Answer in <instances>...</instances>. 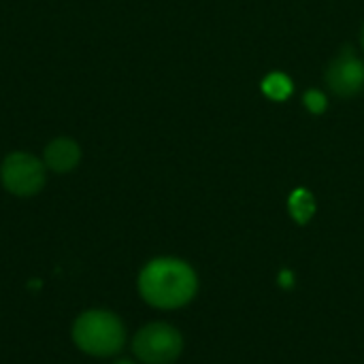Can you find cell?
<instances>
[{
    "instance_id": "6da1fadb",
    "label": "cell",
    "mask_w": 364,
    "mask_h": 364,
    "mask_svg": "<svg viewBox=\"0 0 364 364\" xmlns=\"http://www.w3.org/2000/svg\"><path fill=\"white\" fill-rule=\"evenodd\" d=\"M196 290L194 269L179 258H156L139 275V292L156 309H179L196 296Z\"/></svg>"
},
{
    "instance_id": "7a4b0ae2",
    "label": "cell",
    "mask_w": 364,
    "mask_h": 364,
    "mask_svg": "<svg viewBox=\"0 0 364 364\" xmlns=\"http://www.w3.org/2000/svg\"><path fill=\"white\" fill-rule=\"evenodd\" d=\"M73 341L83 354L107 358L124 348L126 331L115 314L105 309H90L75 320Z\"/></svg>"
},
{
    "instance_id": "3957f363",
    "label": "cell",
    "mask_w": 364,
    "mask_h": 364,
    "mask_svg": "<svg viewBox=\"0 0 364 364\" xmlns=\"http://www.w3.org/2000/svg\"><path fill=\"white\" fill-rule=\"evenodd\" d=\"M183 350L179 331L166 322H154L143 326L132 339L134 356L145 364H173Z\"/></svg>"
},
{
    "instance_id": "277c9868",
    "label": "cell",
    "mask_w": 364,
    "mask_h": 364,
    "mask_svg": "<svg viewBox=\"0 0 364 364\" xmlns=\"http://www.w3.org/2000/svg\"><path fill=\"white\" fill-rule=\"evenodd\" d=\"M0 179L6 192L21 198L34 196L45 186V162L23 151L9 154L0 166Z\"/></svg>"
},
{
    "instance_id": "5b68a950",
    "label": "cell",
    "mask_w": 364,
    "mask_h": 364,
    "mask_svg": "<svg viewBox=\"0 0 364 364\" xmlns=\"http://www.w3.org/2000/svg\"><path fill=\"white\" fill-rule=\"evenodd\" d=\"M326 83L337 96H354L364 85V64L352 47H346L328 66Z\"/></svg>"
},
{
    "instance_id": "8992f818",
    "label": "cell",
    "mask_w": 364,
    "mask_h": 364,
    "mask_svg": "<svg viewBox=\"0 0 364 364\" xmlns=\"http://www.w3.org/2000/svg\"><path fill=\"white\" fill-rule=\"evenodd\" d=\"M43 160H45V166L51 168L53 173H68V171H73L79 164L81 149H79V145L73 139L60 136V139H53L45 147Z\"/></svg>"
},
{
    "instance_id": "52a82bcc",
    "label": "cell",
    "mask_w": 364,
    "mask_h": 364,
    "mask_svg": "<svg viewBox=\"0 0 364 364\" xmlns=\"http://www.w3.org/2000/svg\"><path fill=\"white\" fill-rule=\"evenodd\" d=\"M290 213H292V218L299 222V224H307L309 220H311V215L316 213V200H314V196L307 192V190H296V192H292V196H290Z\"/></svg>"
},
{
    "instance_id": "ba28073f",
    "label": "cell",
    "mask_w": 364,
    "mask_h": 364,
    "mask_svg": "<svg viewBox=\"0 0 364 364\" xmlns=\"http://www.w3.org/2000/svg\"><path fill=\"white\" fill-rule=\"evenodd\" d=\"M262 92L271 98V100H286L292 94V81L288 75L284 73H271L267 75V79L262 81Z\"/></svg>"
},
{
    "instance_id": "9c48e42d",
    "label": "cell",
    "mask_w": 364,
    "mask_h": 364,
    "mask_svg": "<svg viewBox=\"0 0 364 364\" xmlns=\"http://www.w3.org/2000/svg\"><path fill=\"white\" fill-rule=\"evenodd\" d=\"M305 107L311 111V113H324L326 111V96L318 90H309L305 94Z\"/></svg>"
},
{
    "instance_id": "30bf717a",
    "label": "cell",
    "mask_w": 364,
    "mask_h": 364,
    "mask_svg": "<svg viewBox=\"0 0 364 364\" xmlns=\"http://www.w3.org/2000/svg\"><path fill=\"white\" fill-rule=\"evenodd\" d=\"M115 364H134V363H130V360H119V363H115Z\"/></svg>"
},
{
    "instance_id": "8fae6325",
    "label": "cell",
    "mask_w": 364,
    "mask_h": 364,
    "mask_svg": "<svg viewBox=\"0 0 364 364\" xmlns=\"http://www.w3.org/2000/svg\"><path fill=\"white\" fill-rule=\"evenodd\" d=\"M360 41H363V47H364V28H363V38H360Z\"/></svg>"
}]
</instances>
